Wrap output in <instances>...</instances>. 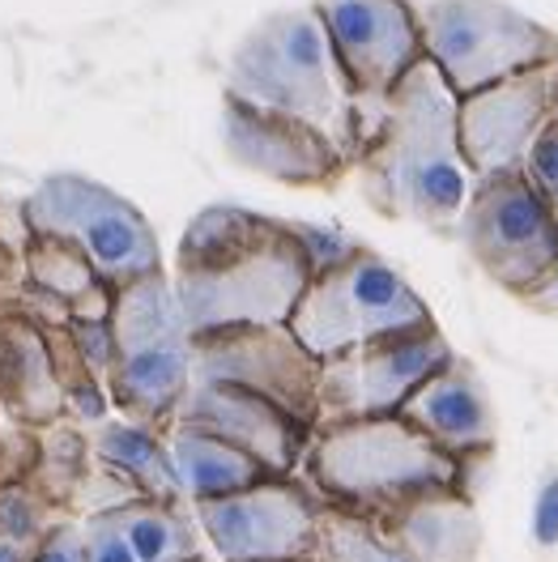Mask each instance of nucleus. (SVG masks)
<instances>
[{
  "label": "nucleus",
  "instance_id": "21",
  "mask_svg": "<svg viewBox=\"0 0 558 562\" xmlns=\"http://www.w3.org/2000/svg\"><path fill=\"white\" fill-rule=\"evenodd\" d=\"M86 439H90V452L103 460L107 469H115L141 498H154V503H188L179 491V477H175L171 452H167V439L158 430H145L137 422L111 414L99 426H86Z\"/></svg>",
  "mask_w": 558,
  "mask_h": 562
},
{
  "label": "nucleus",
  "instance_id": "35",
  "mask_svg": "<svg viewBox=\"0 0 558 562\" xmlns=\"http://www.w3.org/2000/svg\"><path fill=\"white\" fill-rule=\"evenodd\" d=\"M550 111L558 115V65H555V72H550Z\"/></svg>",
  "mask_w": 558,
  "mask_h": 562
},
{
  "label": "nucleus",
  "instance_id": "24",
  "mask_svg": "<svg viewBox=\"0 0 558 562\" xmlns=\"http://www.w3.org/2000/svg\"><path fill=\"white\" fill-rule=\"evenodd\" d=\"M315 562H414V559L397 541H388L384 528L376 525V520L320 503V546H315Z\"/></svg>",
  "mask_w": 558,
  "mask_h": 562
},
{
  "label": "nucleus",
  "instance_id": "7",
  "mask_svg": "<svg viewBox=\"0 0 558 562\" xmlns=\"http://www.w3.org/2000/svg\"><path fill=\"white\" fill-rule=\"evenodd\" d=\"M422 52L456 99L503 77L558 65V35L507 0H426Z\"/></svg>",
  "mask_w": 558,
  "mask_h": 562
},
{
  "label": "nucleus",
  "instance_id": "11",
  "mask_svg": "<svg viewBox=\"0 0 558 562\" xmlns=\"http://www.w3.org/2000/svg\"><path fill=\"white\" fill-rule=\"evenodd\" d=\"M453 358L448 337L439 324L410 328V333H388L376 341L349 346L320 362V422H358V418H388L401 409V401L414 387L439 371Z\"/></svg>",
  "mask_w": 558,
  "mask_h": 562
},
{
  "label": "nucleus",
  "instance_id": "30",
  "mask_svg": "<svg viewBox=\"0 0 558 562\" xmlns=\"http://www.w3.org/2000/svg\"><path fill=\"white\" fill-rule=\"evenodd\" d=\"M31 460H35V430H26V426L0 414V486L26 477Z\"/></svg>",
  "mask_w": 558,
  "mask_h": 562
},
{
  "label": "nucleus",
  "instance_id": "2",
  "mask_svg": "<svg viewBox=\"0 0 558 562\" xmlns=\"http://www.w3.org/2000/svg\"><path fill=\"white\" fill-rule=\"evenodd\" d=\"M167 273L188 333H210L286 324L312 281V265L286 217L210 205L183 226Z\"/></svg>",
  "mask_w": 558,
  "mask_h": 562
},
{
  "label": "nucleus",
  "instance_id": "8",
  "mask_svg": "<svg viewBox=\"0 0 558 562\" xmlns=\"http://www.w3.org/2000/svg\"><path fill=\"white\" fill-rule=\"evenodd\" d=\"M456 239L499 290L521 299L558 260V222L521 167L473 176L456 213Z\"/></svg>",
  "mask_w": 558,
  "mask_h": 562
},
{
  "label": "nucleus",
  "instance_id": "36",
  "mask_svg": "<svg viewBox=\"0 0 558 562\" xmlns=\"http://www.w3.org/2000/svg\"><path fill=\"white\" fill-rule=\"evenodd\" d=\"M201 562H210V559H201Z\"/></svg>",
  "mask_w": 558,
  "mask_h": 562
},
{
  "label": "nucleus",
  "instance_id": "6",
  "mask_svg": "<svg viewBox=\"0 0 558 562\" xmlns=\"http://www.w3.org/2000/svg\"><path fill=\"white\" fill-rule=\"evenodd\" d=\"M435 324L431 307L418 290L401 278L384 256L371 247H358L342 265L312 273L308 290L299 294L286 328L299 337V346L320 362L333 353L376 341L388 333H410Z\"/></svg>",
  "mask_w": 558,
  "mask_h": 562
},
{
  "label": "nucleus",
  "instance_id": "4",
  "mask_svg": "<svg viewBox=\"0 0 558 562\" xmlns=\"http://www.w3.org/2000/svg\"><path fill=\"white\" fill-rule=\"evenodd\" d=\"M299 477L320 503L376 520L418 494L453 486L456 460L431 448L397 414H388L315 426Z\"/></svg>",
  "mask_w": 558,
  "mask_h": 562
},
{
  "label": "nucleus",
  "instance_id": "29",
  "mask_svg": "<svg viewBox=\"0 0 558 562\" xmlns=\"http://www.w3.org/2000/svg\"><path fill=\"white\" fill-rule=\"evenodd\" d=\"M72 337V346L81 353V362L107 380V371H111V362H115V341H111V324L107 319H69L65 324Z\"/></svg>",
  "mask_w": 558,
  "mask_h": 562
},
{
  "label": "nucleus",
  "instance_id": "26",
  "mask_svg": "<svg viewBox=\"0 0 558 562\" xmlns=\"http://www.w3.org/2000/svg\"><path fill=\"white\" fill-rule=\"evenodd\" d=\"M56 520H65V512H56L26 477L0 486V537H4V541L35 546L38 537L56 525Z\"/></svg>",
  "mask_w": 558,
  "mask_h": 562
},
{
  "label": "nucleus",
  "instance_id": "33",
  "mask_svg": "<svg viewBox=\"0 0 558 562\" xmlns=\"http://www.w3.org/2000/svg\"><path fill=\"white\" fill-rule=\"evenodd\" d=\"M521 303L528 312H537V316H558V260L550 265V273L537 281V285L524 290Z\"/></svg>",
  "mask_w": 558,
  "mask_h": 562
},
{
  "label": "nucleus",
  "instance_id": "25",
  "mask_svg": "<svg viewBox=\"0 0 558 562\" xmlns=\"http://www.w3.org/2000/svg\"><path fill=\"white\" fill-rule=\"evenodd\" d=\"M38 328H43V341H47V353H52L56 384L65 392L69 418L77 422V426H99L103 418H111V401H107L103 380L81 362L69 328H65V324H38Z\"/></svg>",
  "mask_w": 558,
  "mask_h": 562
},
{
  "label": "nucleus",
  "instance_id": "37",
  "mask_svg": "<svg viewBox=\"0 0 558 562\" xmlns=\"http://www.w3.org/2000/svg\"><path fill=\"white\" fill-rule=\"evenodd\" d=\"M312 562H315V559H312Z\"/></svg>",
  "mask_w": 558,
  "mask_h": 562
},
{
  "label": "nucleus",
  "instance_id": "17",
  "mask_svg": "<svg viewBox=\"0 0 558 562\" xmlns=\"http://www.w3.org/2000/svg\"><path fill=\"white\" fill-rule=\"evenodd\" d=\"M103 387L111 414L167 435L192 387V337H167L115 353Z\"/></svg>",
  "mask_w": 558,
  "mask_h": 562
},
{
  "label": "nucleus",
  "instance_id": "5",
  "mask_svg": "<svg viewBox=\"0 0 558 562\" xmlns=\"http://www.w3.org/2000/svg\"><path fill=\"white\" fill-rule=\"evenodd\" d=\"M18 213L31 235L69 239L90 260V269L107 290H120L129 281L167 269L149 217L99 179L56 171L38 179L35 192L18 201Z\"/></svg>",
  "mask_w": 558,
  "mask_h": 562
},
{
  "label": "nucleus",
  "instance_id": "28",
  "mask_svg": "<svg viewBox=\"0 0 558 562\" xmlns=\"http://www.w3.org/2000/svg\"><path fill=\"white\" fill-rule=\"evenodd\" d=\"M521 171L542 192V201L550 205V213H555L558 222V115H550V124L542 128V137L533 140V149H528Z\"/></svg>",
  "mask_w": 558,
  "mask_h": 562
},
{
  "label": "nucleus",
  "instance_id": "19",
  "mask_svg": "<svg viewBox=\"0 0 558 562\" xmlns=\"http://www.w3.org/2000/svg\"><path fill=\"white\" fill-rule=\"evenodd\" d=\"M0 414L26 430L69 418L43 328L18 312L0 316Z\"/></svg>",
  "mask_w": 558,
  "mask_h": 562
},
{
  "label": "nucleus",
  "instance_id": "34",
  "mask_svg": "<svg viewBox=\"0 0 558 562\" xmlns=\"http://www.w3.org/2000/svg\"><path fill=\"white\" fill-rule=\"evenodd\" d=\"M533 528H537V537L550 546L558 537V482L550 491L542 494V503H537V516H533Z\"/></svg>",
  "mask_w": 558,
  "mask_h": 562
},
{
  "label": "nucleus",
  "instance_id": "20",
  "mask_svg": "<svg viewBox=\"0 0 558 562\" xmlns=\"http://www.w3.org/2000/svg\"><path fill=\"white\" fill-rule=\"evenodd\" d=\"M163 439H167L175 477H179V491H183L188 503L226 498V494H239L247 486H256V482H265V477H274L260 460H252L247 452L231 448L226 439H217L210 430L175 422Z\"/></svg>",
  "mask_w": 558,
  "mask_h": 562
},
{
  "label": "nucleus",
  "instance_id": "12",
  "mask_svg": "<svg viewBox=\"0 0 558 562\" xmlns=\"http://www.w3.org/2000/svg\"><path fill=\"white\" fill-rule=\"evenodd\" d=\"M312 9L358 103H380L405 72L426 60L418 9L410 0H315Z\"/></svg>",
  "mask_w": 558,
  "mask_h": 562
},
{
  "label": "nucleus",
  "instance_id": "1",
  "mask_svg": "<svg viewBox=\"0 0 558 562\" xmlns=\"http://www.w3.org/2000/svg\"><path fill=\"white\" fill-rule=\"evenodd\" d=\"M349 167L380 217L453 231L473 171L456 137V94L431 60L414 65L380 103H362Z\"/></svg>",
  "mask_w": 558,
  "mask_h": 562
},
{
  "label": "nucleus",
  "instance_id": "23",
  "mask_svg": "<svg viewBox=\"0 0 558 562\" xmlns=\"http://www.w3.org/2000/svg\"><path fill=\"white\" fill-rule=\"evenodd\" d=\"M22 269L26 285L38 294H52L56 303L69 307V319H107L111 316V290L99 273L90 269V260L56 235H31L22 239Z\"/></svg>",
  "mask_w": 558,
  "mask_h": 562
},
{
  "label": "nucleus",
  "instance_id": "31",
  "mask_svg": "<svg viewBox=\"0 0 558 562\" xmlns=\"http://www.w3.org/2000/svg\"><path fill=\"white\" fill-rule=\"evenodd\" d=\"M26 562H81V520L65 516L31 546Z\"/></svg>",
  "mask_w": 558,
  "mask_h": 562
},
{
  "label": "nucleus",
  "instance_id": "10",
  "mask_svg": "<svg viewBox=\"0 0 558 562\" xmlns=\"http://www.w3.org/2000/svg\"><path fill=\"white\" fill-rule=\"evenodd\" d=\"M192 516L217 562H312L320 546V498L299 473L192 503Z\"/></svg>",
  "mask_w": 558,
  "mask_h": 562
},
{
  "label": "nucleus",
  "instance_id": "14",
  "mask_svg": "<svg viewBox=\"0 0 558 562\" xmlns=\"http://www.w3.org/2000/svg\"><path fill=\"white\" fill-rule=\"evenodd\" d=\"M550 69H528L456 99V137L473 176L524 167L533 140L550 124Z\"/></svg>",
  "mask_w": 558,
  "mask_h": 562
},
{
  "label": "nucleus",
  "instance_id": "22",
  "mask_svg": "<svg viewBox=\"0 0 558 562\" xmlns=\"http://www.w3.org/2000/svg\"><path fill=\"white\" fill-rule=\"evenodd\" d=\"M111 528L120 532L124 550L133 562H201L205 537L197 528L192 503H154V498H133L103 512Z\"/></svg>",
  "mask_w": 558,
  "mask_h": 562
},
{
  "label": "nucleus",
  "instance_id": "16",
  "mask_svg": "<svg viewBox=\"0 0 558 562\" xmlns=\"http://www.w3.org/2000/svg\"><path fill=\"white\" fill-rule=\"evenodd\" d=\"M397 418L414 426L431 448L444 457H465V452H487L499 439V422L490 409L487 384L478 371L453 353L439 371H431L397 409Z\"/></svg>",
  "mask_w": 558,
  "mask_h": 562
},
{
  "label": "nucleus",
  "instance_id": "9",
  "mask_svg": "<svg viewBox=\"0 0 558 562\" xmlns=\"http://www.w3.org/2000/svg\"><path fill=\"white\" fill-rule=\"evenodd\" d=\"M192 384L256 392L308 430L320 422V358L303 350L286 324H235L192 333Z\"/></svg>",
  "mask_w": 558,
  "mask_h": 562
},
{
  "label": "nucleus",
  "instance_id": "27",
  "mask_svg": "<svg viewBox=\"0 0 558 562\" xmlns=\"http://www.w3.org/2000/svg\"><path fill=\"white\" fill-rule=\"evenodd\" d=\"M290 231H294V239L303 244L308 251V265H312V273H324V269H333V265H342L346 256L358 251V239H349L346 231H337V226H315V222H290Z\"/></svg>",
  "mask_w": 558,
  "mask_h": 562
},
{
  "label": "nucleus",
  "instance_id": "13",
  "mask_svg": "<svg viewBox=\"0 0 558 562\" xmlns=\"http://www.w3.org/2000/svg\"><path fill=\"white\" fill-rule=\"evenodd\" d=\"M217 137L235 167L286 188H333L349 171L346 154L312 124L269 106H252L226 90L217 103Z\"/></svg>",
  "mask_w": 558,
  "mask_h": 562
},
{
  "label": "nucleus",
  "instance_id": "18",
  "mask_svg": "<svg viewBox=\"0 0 558 562\" xmlns=\"http://www.w3.org/2000/svg\"><path fill=\"white\" fill-rule=\"evenodd\" d=\"M376 525L414 562H478L482 537H487L478 503L453 486L418 494L384 516H376Z\"/></svg>",
  "mask_w": 558,
  "mask_h": 562
},
{
  "label": "nucleus",
  "instance_id": "32",
  "mask_svg": "<svg viewBox=\"0 0 558 562\" xmlns=\"http://www.w3.org/2000/svg\"><path fill=\"white\" fill-rule=\"evenodd\" d=\"M26 290V269H22V244L0 235V316L18 312V299Z\"/></svg>",
  "mask_w": 558,
  "mask_h": 562
},
{
  "label": "nucleus",
  "instance_id": "3",
  "mask_svg": "<svg viewBox=\"0 0 558 562\" xmlns=\"http://www.w3.org/2000/svg\"><path fill=\"white\" fill-rule=\"evenodd\" d=\"M226 94L312 124L346 158L358 149L362 103L337 65L312 4L278 9L235 43L226 60Z\"/></svg>",
  "mask_w": 558,
  "mask_h": 562
},
{
  "label": "nucleus",
  "instance_id": "15",
  "mask_svg": "<svg viewBox=\"0 0 558 562\" xmlns=\"http://www.w3.org/2000/svg\"><path fill=\"white\" fill-rule=\"evenodd\" d=\"M175 422L226 439L231 448H239L252 460H260L274 477L299 473L308 439H312V430L299 426L290 414H281L274 401L231 384H192Z\"/></svg>",
  "mask_w": 558,
  "mask_h": 562
}]
</instances>
